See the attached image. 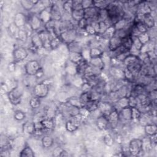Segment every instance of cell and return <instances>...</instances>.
I'll use <instances>...</instances> for the list:
<instances>
[{
	"label": "cell",
	"mask_w": 157,
	"mask_h": 157,
	"mask_svg": "<svg viewBox=\"0 0 157 157\" xmlns=\"http://www.w3.org/2000/svg\"><path fill=\"white\" fill-rule=\"evenodd\" d=\"M52 82L49 79H47L45 81L36 83L33 87V91L34 96L40 99L47 97L48 94L50 86Z\"/></svg>",
	"instance_id": "cell-1"
},
{
	"label": "cell",
	"mask_w": 157,
	"mask_h": 157,
	"mask_svg": "<svg viewBox=\"0 0 157 157\" xmlns=\"http://www.w3.org/2000/svg\"><path fill=\"white\" fill-rule=\"evenodd\" d=\"M128 152L131 156H139L142 150V139L134 138L131 140L128 146Z\"/></svg>",
	"instance_id": "cell-2"
},
{
	"label": "cell",
	"mask_w": 157,
	"mask_h": 157,
	"mask_svg": "<svg viewBox=\"0 0 157 157\" xmlns=\"http://www.w3.org/2000/svg\"><path fill=\"white\" fill-rule=\"evenodd\" d=\"M7 97L12 105H17L21 103L22 93L18 89V86H16L9 91L7 93Z\"/></svg>",
	"instance_id": "cell-3"
},
{
	"label": "cell",
	"mask_w": 157,
	"mask_h": 157,
	"mask_svg": "<svg viewBox=\"0 0 157 157\" xmlns=\"http://www.w3.org/2000/svg\"><path fill=\"white\" fill-rule=\"evenodd\" d=\"M78 31L77 29H71L61 32L59 36L61 38L63 42L67 45L69 43L75 40Z\"/></svg>",
	"instance_id": "cell-4"
},
{
	"label": "cell",
	"mask_w": 157,
	"mask_h": 157,
	"mask_svg": "<svg viewBox=\"0 0 157 157\" xmlns=\"http://www.w3.org/2000/svg\"><path fill=\"white\" fill-rule=\"evenodd\" d=\"M40 67L39 63L34 59L28 61L24 66L25 73L29 76H35Z\"/></svg>",
	"instance_id": "cell-5"
},
{
	"label": "cell",
	"mask_w": 157,
	"mask_h": 157,
	"mask_svg": "<svg viewBox=\"0 0 157 157\" xmlns=\"http://www.w3.org/2000/svg\"><path fill=\"white\" fill-rule=\"evenodd\" d=\"M13 61L17 63L23 61L28 56V50L23 47H18L13 51Z\"/></svg>",
	"instance_id": "cell-6"
},
{
	"label": "cell",
	"mask_w": 157,
	"mask_h": 157,
	"mask_svg": "<svg viewBox=\"0 0 157 157\" xmlns=\"http://www.w3.org/2000/svg\"><path fill=\"white\" fill-rule=\"evenodd\" d=\"M28 22L29 23L34 32L40 31L43 24L38 14L36 13H32L28 17Z\"/></svg>",
	"instance_id": "cell-7"
},
{
	"label": "cell",
	"mask_w": 157,
	"mask_h": 157,
	"mask_svg": "<svg viewBox=\"0 0 157 157\" xmlns=\"http://www.w3.org/2000/svg\"><path fill=\"white\" fill-rule=\"evenodd\" d=\"M84 10V18H86L89 21H98V15L99 9L93 6L85 9Z\"/></svg>",
	"instance_id": "cell-8"
},
{
	"label": "cell",
	"mask_w": 157,
	"mask_h": 157,
	"mask_svg": "<svg viewBox=\"0 0 157 157\" xmlns=\"http://www.w3.org/2000/svg\"><path fill=\"white\" fill-rule=\"evenodd\" d=\"M107 117L109 121V126L112 128H116L120 120L119 111L117 110V109L114 107Z\"/></svg>",
	"instance_id": "cell-9"
},
{
	"label": "cell",
	"mask_w": 157,
	"mask_h": 157,
	"mask_svg": "<svg viewBox=\"0 0 157 157\" xmlns=\"http://www.w3.org/2000/svg\"><path fill=\"white\" fill-rule=\"evenodd\" d=\"M111 103L112 102H109L107 101L101 102L99 101L98 104V110H99L102 115L107 117L109 113L113 110L115 107Z\"/></svg>",
	"instance_id": "cell-10"
},
{
	"label": "cell",
	"mask_w": 157,
	"mask_h": 157,
	"mask_svg": "<svg viewBox=\"0 0 157 157\" xmlns=\"http://www.w3.org/2000/svg\"><path fill=\"white\" fill-rule=\"evenodd\" d=\"M45 132L52 131L55 128V118L44 117L40 120Z\"/></svg>",
	"instance_id": "cell-11"
},
{
	"label": "cell",
	"mask_w": 157,
	"mask_h": 157,
	"mask_svg": "<svg viewBox=\"0 0 157 157\" xmlns=\"http://www.w3.org/2000/svg\"><path fill=\"white\" fill-rule=\"evenodd\" d=\"M121 45V39L115 35L108 40L107 47L110 52L116 50Z\"/></svg>",
	"instance_id": "cell-12"
},
{
	"label": "cell",
	"mask_w": 157,
	"mask_h": 157,
	"mask_svg": "<svg viewBox=\"0 0 157 157\" xmlns=\"http://www.w3.org/2000/svg\"><path fill=\"white\" fill-rule=\"evenodd\" d=\"M50 11L52 20L55 21H59L62 19V14L58 5L52 4L50 6Z\"/></svg>",
	"instance_id": "cell-13"
},
{
	"label": "cell",
	"mask_w": 157,
	"mask_h": 157,
	"mask_svg": "<svg viewBox=\"0 0 157 157\" xmlns=\"http://www.w3.org/2000/svg\"><path fill=\"white\" fill-rule=\"evenodd\" d=\"M28 21V17L21 12L17 13L14 16L13 23L18 28H23Z\"/></svg>",
	"instance_id": "cell-14"
},
{
	"label": "cell",
	"mask_w": 157,
	"mask_h": 157,
	"mask_svg": "<svg viewBox=\"0 0 157 157\" xmlns=\"http://www.w3.org/2000/svg\"><path fill=\"white\" fill-rule=\"evenodd\" d=\"M139 62H140V60L138 57V56L132 55L129 53L127 55V56L125 57L124 59L123 60V65L124 66V67H126L134 65Z\"/></svg>",
	"instance_id": "cell-15"
},
{
	"label": "cell",
	"mask_w": 157,
	"mask_h": 157,
	"mask_svg": "<svg viewBox=\"0 0 157 157\" xmlns=\"http://www.w3.org/2000/svg\"><path fill=\"white\" fill-rule=\"evenodd\" d=\"M23 132L28 136L34 135L35 133V122L26 121L22 127Z\"/></svg>",
	"instance_id": "cell-16"
},
{
	"label": "cell",
	"mask_w": 157,
	"mask_h": 157,
	"mask_svg": "<svg viewBox=\"0 0 157 157\" xmlns=\"http://www.w3.org/2000/svg\"><path fill=\"white\" fill-rule=\"evenodd\" d=\"M88 63L91 66L101 70V71L104 69L105 65V63L103 61L102 57L90 58L88 61Z\"/></svg>",
	"instance_id": "cell-17"
},
{
	"label": "cell",
	"mask_w": 157,
	"mask_h": 157,
	"mask_svg": "<svg viewBox=\"0 0 157 157\" xmlns=\"http://www.w3.org/2000/svg\"><path fill=\"white\" fill-rule=\"evenodd\" d=\"M96 125L100 130H105L109 126L107 117L105 115H101L98 117L96 120Z\"/></svg>",
	"instance_id": "cell-18"
},
{
	"label": "cell",
	"mask_w": 157,
	"mask_h": 157,
	"mask_svg": "<svg viewBox=\"0 0 157 157\" xmlns=\"http://www.w3.org/2000/svg\"><path fill=\"white\" fill-rule=\"evenodd\" d=\"M38 15L44 25L47 23L48 21H49L50 20H52L50 11V7H46L43 10H42L40 12L38 13Z\"/></svg>",
	"instance_id": "cell-19"
},
{
	"label": "cell",
	"mask_w": 157,
	"mask_h": 157,
	"mask_svg": "<svg viewBox=\"0 0 157 157\" xmlns=\"http://www.w3.org/2000/svg\"><path fill=\"white\" fill-rule=\"evenodd\" d=\"M88 64H89V63H88V60H86L85 59H83L81 62H80L78 64H77L76 65V67H75L76 73L78 75L83 77Z\"/></svg>",
	"instance_id": "cell-20"
},
{
	"label": "cell",
	"mask_w": 157,
	"mask_h": 157,
	"mask_svg": "<svg viewBox=\"0 0 157 157\" xmlns=\"http://www.w3.org/2000/svg\"><path fill=\"white\" fill-rule=\"evenodd\" d=\"M110 74L113 77L117 79H124V69L120 67L112 66L110 70Z\"/></svg>",
	"instance_id": "cell-21"
},
{
	"label": "cell",
	"mask_w": 157,
	"mask_h": 157,
	"mask_svg": "<svg viewBox=\"0 0 157 157\" xmlns=\"http://www.w3.org/2000/svg\"><path fill=\"white\" fill-rule=\"evenodd\" d=\"M142 21L148 29H151L155 25V20L152 13L142 17Z\"/></svg>",
	"instance_id": "cell-22"
},
{
	"label": "cell",
	"mask_w": 157,
	"mask_h": 157,
	"mask_svg": "<svg viewBox=\"0 0 157 157\" xmlns=\"http://www.w3.org/2000/svg\"><path fill=\"white\" fill-rule=\"evenodd\" d=\"M31 40L32 45L36 47L37 50L40 49L44 47V44L40 39L37 32L33 34V36L31 37ZM38 52V51H37Z\"/></svg>",
	"instance_id": "cell-23"
},
{
	"label": "cell",
	"mask_w": 157,
	"mask_h": 157,
	"mask_svg": "<svg viewBox=\"0 0 157 157\" xmlns=\"http://www.w3.org/2000/svg\"><path fill=\"white\" fill-rule=\"evenodd\" d=\"M120 118H121L125 121H131V110L130 107L122 108L119 111Z\"/></svg>",
	"instance_id": "cell-24"
},
{
	"label": "cell",
	"mask_w": 157,
	"mask_h": 157,
	"mask_svg": "<svg viewBox=\"0 0 157 157\" xmlns=\"http://www.w3.org/2000/svg\"><path fill=\"white\" fill-rule=\"evenodd\" d=\"M104 53V50L99 47H91L89 50V56L90 58L102 57Z\"/></svg>",
	"instance_id": "cell-25"
},
{
	"label": "cell",
	"mask_w": 157,
	"mask_h": 157,
	"mask_svg": "<svg viewBox=\"0 0 157 157\" xmlns=\"http://www.w3.org/2000/svg\"><path fill=\"white\" fill-rule=\"evenodd\" d=\"M69 59L74 64L77 65L80 62H81L84 58L82 53L77 52H69Z\"/></svg>",
	"instance_id": "cell-26"
},
{
	"label": "cell",
	"mask_w": 157,
	"mask_h": 157,
	"mask_svg": "<svg viewBox=\"0 0 157 157\" xmlns=\"http://www.w3.org/2000/svg\"><path fill=\"white\" fill-rule=\"evenodd\" d=\"M115 28L114 27L113 25L110 26L109 27L107 28V29L105 30V31L101 35H99L100 36L101 38L103 40H109L110 38H112L115 33Z\"/></svg>",
	"instance_id": "cell-27"
},
{
	"label": "cell",
	"mask_w": 157,
	"mask_h": 157,
	"mask_svg": "<svg viewBox=\"0 0 157 157\" xmlns=\"http://www.w3.org/2000/svg\"><path fill=\"white\" fill-rule=\"evenodd\" d=\"M20 4L22 7L27 11L33 9L39 2V1H29V0H22L20 1Z\"/></svg>",
	"instance_id": "cell-28"
},
{
	"label": "cell",
	"mask_w": 157,
	"mask_h": 157,
	"mask_svg": "<svg viewBox=\"0 0 157 157\" xmlns=\"http://www.w3.org/2000/svg\"><path fill=\"white\" fill-rule=\"evenodd\" d=\"M67 45V48L69 51V52H77V53H82L83 50L82 45L80 44V43L76 40H74L69 44Z\"/></svg>",
	"instance_id": "cell-29"
},
{
	"label": "cell",
	"mask_w": 157,
	"mask_h": 157,
	"mask_svg": "<svg viewBox=\"0 0 157 157\" xmlns=\"http://www.w3.org/2000/svg\"><path fill=\"white\" fill-rule=\"evenodd\" d=\"M99 101L95 100H90L88 101L86 104L83 106L85 109H86L90 113H93L98 110V104Z\"/></svg>",
	"instance_id": "cell-30"
},
{
	"label": "cell",
	"mask_w": 157,
	"mask_h": 157,
	"mask_svg": "<svg viewBox=\"0 0 157 157\" xmlns=\"http://www.w3.org/2000/svg\"><path fill=\"white\" fill-rule=\"evenodd\" d=\"M41 143L42 147L44 148H49L53 145L54 143V140L51 136L46 134L42 137L41 139Z\"/></svg>",
	"instance_id": "cell-31"
},
{
	"label": "cell",
	"mask_w": 157,
	"mask_h": 157,
	"mask_svg": "<svg viewBox=\"0 0 157 157\" xmlns=\"http://www.w3.org/2000/svg\"><path fill=\"white\" fill-rule=\"evenodd\" d=\"M71 16L74 21L77 22L82 18H84V10L83 9L72 10Z\"/></svg>",
	"instance_id": "cell-32"
},
{
	"label": "cell",
	"mask_w": 157,
	"mask_h": 157,
	"mask_svg": "<svg viewBox=\"0 0 157 157\" xmlns=\"http://www.w3.org/2000/svg\"><path fill=\"white\" fill-rule=\"evenodd\" d=\"M144 131L148 136H151L156 134L157 126L155 123H148L145 126Z\"/></svg>",
	"instance_id": "cell-33"
},
{
	"label": "cell",
	"mask_w": 157,
	"mask_h": 157,
	"mask_svg": "<svg viewBox=\"0 0 157 157\" xmlns=\"http://www.w3.org/2000/svg\"><path fill=\"white\" fill-rule=\"evenodd\" d=\"M131 121H139L142 117V112L137 107H131Z\"/></svg>",
	"instance_id": "cell-34"
},
{
	"label": "cell",
	"mask_w": 157,
	"mask_h": 157,
	"mask_svg": "<svg viewBox=\"0 0 157 157\" xmlns=\"http://www.w3.org/2000/svg\"><path fill=\"white\" fill-rule=\"evenodd\" d=\"M19 156L20 157H34L35 154L31 147L26 145L21 150Z\"/></svg>",
	"instance_id": "cell-35"
},
{
	"label": "cell",
	"mask_w": 157,
	"mask_h": 157,
	"mask_svg": "<svg viewBox=\"0 0 157 157\" xmlns=\"http://www.w3.org/2000/svg\"><path fill=\"white\" fill-rule=\"evenodd\" d=\"M63 41L61 40V38L59 36H56L53 38H52L50 40V47L51 50H55L57 49L61 44H63Z\"/></svg>",
	"instance_id": "cell-36"
},
{
	"label": "cell",
	"mask_w": 157,
	"mask_h": 157,
	"mask_svg": "<svg viewBox=\"0 0 157 157\" xmlns=\"http://www.w3.org/2000/svg\"><path fill=\"white\" fill-rule=\"evenodd\" d=\"M20 30V28L17 26L13 23H10L8 26V31L10 36L15 38V39H17L18 32Z\"/></svg>",
	"instance_id": "cell-37"
},
{
	"label": "cell",
	"mask_w": 157,
	"mask_h": 157,
	"mask_svg": "<svg viewBox=\"0 0 157 157\" xmlns=\"http://www.w3.org/2000/svg\"><path fill=\"white\" fill-rule=\"evenodd\" d=\"M121 45L129 52L130 49L132 46V41L131 36H128L121 39Z\"/></svg>",
	"instance_id": "cell-38"
},
{
	"label": "cell",
	"mask_w": 157,
	"mask_h": 157,
	"mask_svg": "<svg viewBox=\"0 0 157 157\" xmlns=\"http://www.w3.org/2000/svg\"><path fill=\"white\" fill-rule=\"evenodd\" d=\"M29 106L33 109H38L41 104V99L39 98H37L36 96H33L29 101Z\"/></svg>",
	"instance_id": "cell-39"
},
{
	"label": "cell",
	"mask_w": 157,
	"mask_h": 157,
	"mask_svg": "<svg viewBox=\"0 0 157 157\" xmlns=\"http://www.w3.org/2000/svg\"><path fill=\"white\" fill-rule=\"evenodd\" d=\"M137 37L143 45L147 44L151 40L150 36L149 35V34L147 32L139 34Z\"/></svg>",
	"instance_id": "cell-40"
},
{
	"label": "cell",
	"mask_w": 157,
	"mask_h": 157,
	"mask_svg": "<svg viewBox=\"0 0 157 157\" xmlns=\"http://www.w3.org/2000/svg\"><path fill=\"white\" fill-rule=\"evenodd\" d=\"M65 127L66 130L69 132H74L75 131H76L78 127L77 125H76L74 122H72L71 120H70L69 119L66 121V124H65Z\"/></svg>",
	"instance_id": "cell-41"
},
{
	"label": "cell",
	"mask_w": 157,
	"mask_h": 157,
	"mask_svg": "<svg viewBox=\"0 0 157 157\" xmlns=\"http://www.w3.org/2000/svg\"><path fill=\"white\" fill-rule=\"evenodd\" d=\"M117 107L120 108V109L129 106V102H128V97H123L118 99L116 102Z\"/></svg>",
	"instance_id": "cell-42"
},
{
	"label": "cell",
	"mask_w": 157,
	"mask_h": 157,
	"mask_svg": "<svg viewBox=\"0 0 157 157\" xmlns=\"http://www.w3.org/2000/svg\"><path fill=\"white\" fill-rule=\"evenodd\" d=\"M78 98L82 107H83L88 101L91 100L89 92H82Z\"/></svg>",
	"instance_id": "cell-43"
},
{
	"label": "cell",
	"mask_w": 157,
	"mask_h": 157,
	"mask_svg": "<svg viewBox=\"0 0 157 157\" xmlns=\"http://www.w3.org/2000/svg\"><path fill=\"white\" fill-rule=\"evenodd\" d=\"M72 2H73V1H66L63 2V9L65 12L69 13V14L71 13V12L73 10Z\"/></svg>",
	"instance_id": "cell-44"
},
{
	"label": "cell",
	"mask_w": 157,
	"mask_h": 157,
	"mask_svg": "<svg viewBox=\"0 0 157 157\" xmlns=\"http://www.w3.org/2000/svg\"><path fill=\"white\" fill-rule=\"evenodd\" d=\"M88 24H89L88 20L85 18H83L77 22V29H79L80 30H82V31H85V28H86Z\"/></svg>",
	"instance_id": "cell-45"
},
{
	"label": "cell",
	"mask_w": 157,
	"mask_h": 157,
	"mask_svg": "<svg viewBox=\"0 0 157 157\" xmlns=\"http://www.w3.org/2000/svg\"><path fill=\"white\" fill-rule=\"evenodd\" d=\"M103 141L104 143L108 147H112L115 142L114 137L110 134H107L104 136L103 138Z\"/></svg>",
	"instance_id": "cell-46"
},
{
	"label": "cell",
	"mask_w": 157,
	"mask_h": 157,
	"mask_svg": "<svg viewBox=\"0 0 157 157\" xmlns=\"http://www.w3.org/2000/svg\"><path fill=\"white\" fill-rule=\"evenodd\" d=\"M67 102H68L71 105H73L74 107H78L79 109L82 107V106L81 105V103L80 102L78 97H72V98H70L67 100Z\"/></svg>",
	"instance_id": "cell-47"
},
{
	"label": "cell",
	"mask_w": 157,
	"mask_h": 157,
	"mask_svg": "<svg viewBox=\"0 0 157 157\" xmlns=\"http://www.w3.org/2000/svg\"><path fill=\"white\" fill-rule=\"evenodd\" d=\"M28 36L27 34V33H26V31H25V29L23 28H20L19 32H18V37H17V40H19L21 42H26L28 38Z\"/></svg>",
	"instance_id": "cell-48"
},
{
	"label": "cell",
	"mask_w": 157,
	"mask_h": 157,
	"mask_svg": "<svg viewBox=\"0 0 157 157\" xmlns=\"http://www.w3.org/2000/svg\"><path fill=\"white\" fill-rule=\"evenodd\" d=\"M25 117H26V115L23 111H21L20 110H17L14 112L13 118L17 121H21L23 120L25 118Z\"/></svg>",
	"instance_id": "cell-49"
},
{
	"label": "cell",
	"mask_w": 157,
	"mask_h": 157,
	"mask_svg": "<svg viewBox=\"0 0 157 157\" xmlns=\"http://www.w3.org/2000/svg\"><path fill=\"white\" fill-rule=\"evenodd\" d=\"M132 41V46L137 50L140 52V50L142 49L143 45L141 44L140 40H139L137 36H131Z\"/></svg>",
	"instance_id": "cell-50"
},
{
	"label": "cell",
	"mask_w": 157,
	"mask_h": 157,
	"mask_svg": "<svg viewBox=\"0 0 157 157\" xmlns=\"http://www.w3.org/2000/svg\"><path fill=\"white\" fill-rule=\"evenodd\" d=\"M93 6L99 9H105L109 2L105 1H93Z\"/></svg>",
	"instance_id": "cell-51"
},
{
	"label": "cell",
	"mask_w": 157,
	"mask_h": 157,
	"mask_svg": "<svg viewBox=\"0 0 157 157\" xmlns=\"http://www.w3.org/2000/svg\"><path fill=\"white\" fill-rule=\"evenodd\" d=\"M108 98L109 101L112 103H115L117 101V100L119 99L118 96L117 94V93L116 90H111L109 93H108Z\"/></svg>",
	"instance_id": "cell-52"
},
{
	"label": "cell",
	"mask_w": 157,
	"mask_h": 157,
	"mask_svg": "<svg viewBox=\"0 0 157 157\" xmlns=\"http://www.w3.org/2000/svg\"><path fill=\"white\" fill-rule=\"evenodd\" d=\"M128 102H129V106L130 107H139V102L138 99L136 97L133 96H129L128 97Z\"/></svg>",
	"instance_id": "cell-53"
},
{
	"label": "cell",
	"mask_w": 157,
	"mask_h": 157,
	"mask_svg": "<svg viewBox=\"0 0 157 157\" xmlns=\"http://www.w3.org/2000/svg\"><path fill=\"white\" fill-rule=\"evenodd\" d=\"M85 31L86 32V33L88 35H93V36H96L97 33L96 31L94 28V26H93V25L91 23H90L88 25V26H86V28L85 29Z\"/></svg>",
	"instance_id": "cell-54"
},
{
	"label": "cell",
	"mask_w": 157,
	"mask_h": 157,
	"mask_svg": "<svg viewBox=\"0 0 157 157\" xmlns=\"http://www.w3.org/2000/svg\"><path fill=\"white\" fill-rule=\"evenodd\" d=\"M82 3V1H73V2H72L73 10L83 9Z\"/></svg>",
	"instance_id": "cell-55"
},
{
	"label": "cell",
	"mask_w": 157,
	"mask_h": 157,
	"mask_svg": "<svg viewBox=\"0 0 157 157\" xmlns=\"http://www.w3.org/2000/svg\"><path fill=\"white\" fill-rule=\"evenodd\" d=\"M82 7L83 9L88 8L90 7L93 6V1H88V0H85V1H82Z\"/></svg>",
	"instance_id": "cell-56"
},
{
	"label": "cell",
	"mask_w": 157,
	"mask_h": 157,
	"mask_svg": "<svg viewBox=\"0 0 157 157\" xmlns=\"http://www.w3.org/2000/svg\"><path fill=\"white\" fill-rule=\"evenodd\" d=\"M148 139L149 140L151 144V145L153 146H156V142H157V139H156V134L152 135L151 136H148Z\"/></svg>",
	"instance_id": "cell-57"
},
{
	"label": "cell",
	"mask_w": 157,
	"mask_h": 157,
	"mask_svg": "<svg viewBox=\"0 0 157 157\" xmlns=\"http://www.w3.org/2000/svg\"><path fill=\"white\" fill-rule=\"evenodd\" d=\"M16 68V63L13 61L8 64V70L10 72H13Z\"/></svg>",
	"instance_id": "cell-58"
},
{
	"label": "cell",
	"mask_w": 157,
	"mask_h": 157,
	"mask_svg": "<svg viewBox=\"0 0 157 157\" xmlns=\"http://www.w3.org/2000/svg\"><path fill=\"white\" fill-rule=\"evenodd\" d=\"M44 75V71L42 69V67L40 68V69L37 71V72L36 73V74L35 75V78L38 79V78H40L41 77H42Z\"/></svg>",
	"instance_id": "cell-59"
},
{
	"label": "cell",
	"mask_w": 157,
	"mask_h": 157,
	"mask_svg": "<svg viewBox=\"0 0 157 157\" xmlns=\"http://www.w3.org/2000/svg\"><path fill=\"white\" fill-rule=\"evenodd\" d=\"M7 90H8V86L6 84V83H2L1 84V91L2 94H4L5 92H7Z\"/></svg>",
	"instance_id": "cell-60"
},
{
	"label": "cell",
	"mask_w": 157,
	"mask_h": 157,
	"mask_svg": "<svg viewBox=\"0 0 157 157\" xmlns=\"http://www.w3.org/2000/svg\"><path fill=\"white\" fill-rule=\"evenodd\" d=\"M69 156V153H67V151L64 149H61L59 156Z\"/></svg>",
	"instance_id": "cell-61"
}]
</instances>
